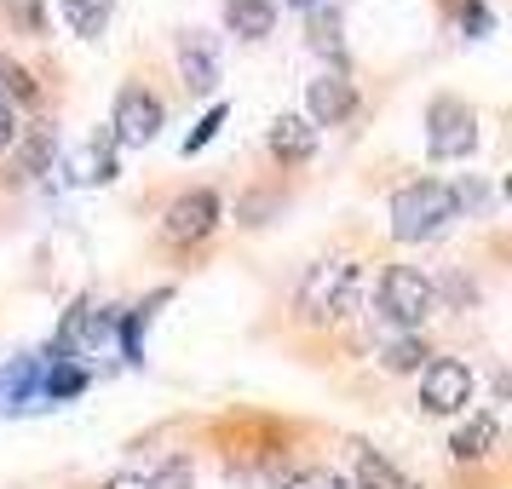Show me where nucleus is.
<instances>
[{
    "label": "nucleus",
    "mask_w": 512,
    "mask_h": 489,
    "mask_svg": "<svg viewBox=\"0 0 512 489\" xmlns=\"http://www.w3.org/2000/svg\"><path fill=\"white\" fill-rule=\"evenodd\" d=\"M351 305H357V265L351 259H317V265H305L300 294H294L300 323L328 328V323H340Z\"/></svg>",
    "instance_id": "f257e3e1"
},
{
    "label": "nucleus",
    "mask_w": 512,
    "mask_h": 489,
    "mask_svg": "<svg viewBox=\"0 0 512 489\" xmlns=\"http://www.w3.org/2000/svg\"><path fill=\"white\" fill-rule=\"evenodd\" d=\"M455 190L438 185V179H415L392 196V236L397 242H432V236L449 231L455 219Z\"/></svg>",
    "instance_id": "f03ea898"
},
{
    "label": "nucleus",
    "mask_w": 512,
    "mask_h": 489,
    "mask_svg": "<svg viewBox=\"0 0 512 489\" xmlns=\"http://www.w3.org/2000/svg\"><path fill=\"white\" fill-rule=\"evenodd\" d=\"M432 305H438V288L420 277L415 265H392V271L380 277V311H386L397 328H420L432 317Z\"/></svg>",
    "instance_id": "7ed1b4c3"
},
{
    "label": "nucleus",
    "mask_w": 512,
    "mask_h": 489,
    "mask_svg": "<svg viewBox=\"0 0 512 489\" xmlns=\"http://www.w3.org/2000/svg\"><path fill=\"white\" fill-rule=\"evenodd\" d=\"M420 403L432 415H461L466 403H472V369H466L461 357H432L420 369Z\"/></svg>",
    "instance_id": "20e7f679"
},
{
    "label": "nucleus",
    "mask_w": 512,
    "mask_h": 489,
    "mask_svg": "<svg viewBox=\"0 0 512 489\" xmlns=\"http://www.w3.org/2000/svg\"><path fill=\"white\" fill-rule=\"evenodd\" d=\"M472 144H478V116H472V104L438 98V104L426 110V150H432V156H466Z\"/></svg>",
    "instance_id": "39448f33"
},
{
    "label": "nucleus",
    "mask_w": 512,
    "mask_h": 489,
    "mask_svg": "<svg viewBox=\"0 0 512 489\" xmlns=\"http://www.w3.org/2000/svg\"><path fill=\"white\" fill-rule=\"evenodd\" d=\"M162 133V98L144 93V87H127L116 98V116H110V139L116 144H150Z\"/></svg>",
    "instance_id": "423d86ee"
},
{
    "label": "nucleus",
    "mask_w": 512,
    "mask_h": 489,
    "mask_svg": "<svg viewBox=\"0 0 512 489\" xmlns=\"http://www.w3.org/2000/svg\"><path fill=\"white\" fill-rule=\"evenodd\" d=\"M213 225H219V196L213 190H185V196H173L162 236L167 242H202V236H213Z\"/></svg>",
    "instance_id": "0eeeda50"
},
{
    "label": "nucleus",
    "mask_w": 512,
    "mask_h": 489,
    "mask_svg": "<svg viewBox=\"0 0 512 489\" xmlns=\"http://www.w3.org/2000/svg\"><path fill=\"white\" fill-rule=\"evenodd\" d=\"M179 70H185V87H196V93L219 87V47H213V35H202V29L179 35Z\"/></svg>",
    "instance_id": "6e6552de"
},
{
    "label": "nucleus",
    "mask_w": 512,
    "mask_h": 489,
    "mask_svg": "<svg viewBox=\"0 0 512 489\" xmlns=\"http://www.w3.org/2000/svg\"><path fill=\"white\" fill-rule=\"evenodd\" d=\"M305 104H311V121H317V127H340V121L357 110V93H351L346 75L334 70V75H323V81H311Z\"/></svg>",
    "instance_id": "1a4fd4ad"
},
{
    "label": "nucleus",
    "mask_w": 512,
    "mask_h": 489,
    "mask_svg": "<svg viewBox=\"0 0 512 489\" xmlns=\"http://www.w3.org/2000/svg\"><path fill=\"white\" fill-rule=\"evenodd\" d=\"M495 438H501V426H495V415H466L461 426H455V438H449V449H455V461H484L489 449H495Z\"/></svg>",
    "instance_id": "9d476101"
},
{
    "label": "nucleus",
    "mask_w": 512,
    "mask_h": 489,
    "mask_svg": "<svg viewBox=\"0 0 512 489\" xmlns=\"http://www.w3.org/2000/svg\"><path fill=\"white\" fill-rule=\"evenodd\" d=\"M225 24H231V35H242V41H265V35L277 29V6H271V0H225Z\"/></svg>",
    "instance_id": "9b49d317"
},
{
    "label": "nucleus",
    "mask_w": 512,
    "mask_h": 489,
    "mask_svg": "<svg viewBox=\"0 0 512 489\" xmlns=\"http://www.w3.org/2000/svg\"><path fill=\"white\" fill-rule=\"evenodd\" d=\"M317 150V127L305 116H277L271 121V156H282V162H305Z\"/></svg>",
    "instance_id": "f8f14e48"
},
{
    "label": "nucleus",
    "mask_w": 512,
    "mask_h": 489,
    "mask_svg": "<svg viewBox=\"0 0 512 489\" xmlns=\"http://www.w3.org/2000/svg\"><path fill=\"white\" fill-rule=\"evenodd\" d=\"M104 340H110V317H98L93 305H75L64 334H58V346H70V351H98Z\"/></svg>",
    "instance_id": "ddd939ff"
},
{
    "label": "nucleus",
    "mask_w": 512,
    "mask_h": 489,
    "mask_svg": "<svg viewBox=\"0 0 512 489\" xmlns=\"http://www.w3.org/2000/svg\"><path fill=\"white\" fill-rule=\"evenodd\" d=\"M357 489H420V484H415V478H403L386 455L357 449Z\"/></svg>",
    "instance_id": "4468645a"
},
{
    "label": "nucleus",
    "mask_w": 512,
    "mask_h": 489,
    "mask_svg": "<svg viewBox=\"0 0 512 489\" xmlns=\"http://www.w3.org/2000/svg\"><path fill=\"white\" fill-rule=\"evenodd\" d=\"M12 156H18V173H29V179H35V173H47L52 156H58V139H52V127H35L29 139H18V144H12Z\"/></svg>",
    "instance_id": "2eb2a0df"
},
{
    "label": "nucleus",
    "mask_w": 512,
    "mask_h": 489,
    "mask_svg": "<svg viewBox=\"0 0 512 489\" xmlns=\"http://www.w3.org/2000/svg\"><path fill=\"white\" fill-rule=\"evenodd\" d=\"M58 6H64L70 29L75 35H87V41H98L104 24H110V0H58Z\"/></svg>",
    "instance_id": "dca6fc26"
},
{
    "label": "nucleus",
    "mask_w": 512,
    "mask_h": 489,
    "mask_svg": "<svg viewBox=\"0 0 512 489\" xmlns=\"http://www.w3.org/2000/svg\"><path fill=\"white\" fill-rule=\"evenodd\" d=\"M380 363H386L392 374H415V369H426V340H420V334H397V340H386Z\"/></svg>",
    "instance_id": "f3484780"
},
{
    "label": "nucleus",
    "mask_w": 512,
    "mask_h": 489,
    "mask_svg": "<svg viewBox=\"0 0 512 489\" xmlns=\"http://www.w3.org/2000/svg\"><path fill=\"white\" fill-rule=\"evenodd\" d=\"M81 179L87 185H104V179H116V139L104 133V139H93L87 150H81Z\"/></svg>",
    "instance_id": "a211bd4d"
},
{
    "label": "nucleus",
    "mask_w": 512,
    "mask_h": 489,
    "mask_svg": "<svg viewBox=\"0 0 512 489\" xmlns=\"http://www.w3.org/2000/svg\"><path fill=\"white\" fill-rule=\"evenodd\" d=\"M0 93L12 98V104H35V98H41V87L29 81V70H24V64H12V58H0Z\"/></svg>",
    "instance_id": "6ab92c4d"
},
{
    "label": "nucleus",
    "mask_w": 512,
    "mask_h": 489,
    "mask_svg": "<svg viewBox=\"0 0 512 489\" xmlns=\"http://www.w3.org/2000/svg\"><path fill=\"white\" fill-rule=\"evenodd\" d=\"M0 6H6V18L24 29V35H41L47 29V6L41 0H0Z\"/></svg>",
    "instance_id": "aec40b11"
},
{
    "label": "nucleus",
    "mask_w": 512,
    "mask_h": 489,
    "mask_svg": "<svg viewBox=\"0 0 512 489\" xmlns=\"http://www.w3.org/2000/svg\"><path fill=\"white\" fill-rule=\"evenodd\" d=\"M144 484H150V489H190V484H196V472H190L185 455H173V461H162V472H156V478H144Z\"/></svg>",
    "instance_id": "412c9836"
},
{
    "label": "nucleus",
    "mask_w": 512,
    "mask_h": 489,
    "mask_svg": "<svg viewBox=\"0 0 512 489\" xmlns=\"http://www.w3.org/2000/svg\"><path fill=\"white\" fill-rule=\"evenodd\" d=\"M288 489H351L340 472H328V466H305V472H294L288 478Z\"/></svg>",
    "instance_id": "4be33fe9"
},
{
    "label": "nucleus",
    "mask_w": 512,
    "mask_h": 489,
    "mask_svg": "<svg viewBox=\"0 0 512 489\" xmlns=\"http://www.w3.org/2000/svg\"><path fill=\"white\" fill-rule=\"evenodd\" d=\"M18 144V104L0 93V150H12Z\"/></svg>",
    "instance_id": "5701e85b"
},
{
    "label": "nucleus",
    "mask_w": 512,
    "mask_h": 489,
    "mask_svg": "<svg viewBox=\"0 0 512 489\" xmlns=\"http://www.w3.org/2000/svg\"><path fill=\"white\" fill-rule=\"evenodd\" d=\"M219 121H225V110H219V104H213L208 116H202V127H196V133H190V139H185V156H190V150H202V144H208L213 133H219Z\"/></svg>",
    "instance_id": "b1692460"
},
{
    "label": "nucleus",
    "mask_w": 512,
    "mask_h": 489,
    "mask_svg": "<svg viewBox=\"0 0 512 489\" xmlns=\"http://www.w3.org/2000/svg\"><path fill=\"white\" fill-rule=\"evenodd\" d=\"M265 208H271V196H248L242 202V225H265Z\"/></svg>",
    "instance_id": "393cba45"
},
{
    "label": "nucleus",
    "mask_w": 512,
    "mask_h": 489,
    "mask_svg": "<svg viewBox=\"0 0 512 489\" xmlns=\"http://www.w3.org/2000/svg\"><path fill=\"white\" fill-rule=\"evenodd\" d=\"M110 489H150V484H144V478H133V472H127V478H116V484H110Z\"/></svg>",
    "instance_id": "a878e982"
}]
</instances>
